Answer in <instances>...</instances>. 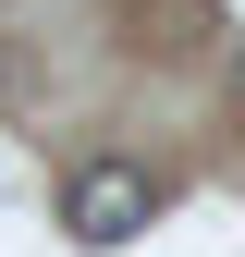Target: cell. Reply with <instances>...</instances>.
Listing matches in <instances>:
<instances>
[{
    "label": "cell",
    "instance_id": "2",
    "mask_svg": "<svg viewBox=\"0 0 245 257\" xmlns=\"http://www.w3.org/2000/svg\"><path fill=\"white\" fill-rule=\"evenodd\" d=\"M233 98H245V37H233Z\"/></svg>",
    "mask_w": 245,
    "mask_h": 257
},
{
    "label": "cell",
    "instance_id": "1",
    "mask_svg": "<svg viewBox=\"0 0 245 257\" xmlns=\"http://www.w3.org/2000/svg\"><path fill=\"white\" fill-rule=\"evenodd\" d=\"M147 220H160V184H147L135 159H74V172H61V233L74 245H135Z\"/></svg>",
    "mask_w": 245,
    "mask_h": 257
}]
</instances>
